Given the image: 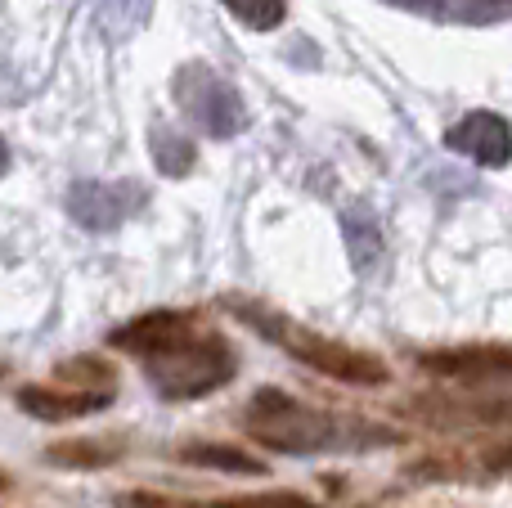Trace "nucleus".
Masks as SVG:
<instances>
[{"mask_svg": "<svg viewBox=\"0 0 512 508\" xmlns=\"http://www.w3.org/2000/svg\"><path fill=\"white\" fill-rule=\"evenodd\" d=\"M185 464H198V468H221V473H239V477H265V459H252L234 446H216V441H194V446L180 450Z\"/></svg>", "mask_w": 512, "mask_h": 508, "instance_id": "11", "label": "nucleus"}, {"mask_svg": "<svg viewBox=\"0 0 512 508\" xmlns=\"http://www.w3.org/2000/svg\"><path fill=\"white\" fill-rule=\"evenodd\" d=\"M9 171V144H5V135H0V176Z\"/></svg>", "mask_w": 512, "mask_h": 508, "instance_id": "16", "label": "nucleus"}, {"mask_svg": "<svg viewBox=\"0 0 512 508\" xmlns=\"http://www.w3.org/2000/svg\"><path fill=\"white\" fill-rule=\"evenodd\" d=\"M418 369L432 378H481V374H512V347H459V351H427Z\"/></svg>", "mask_w": 512, "mask_h": 508, "instance_id": "9", "label": "nucleus"}, {"mask_svg": "<svg viewBox=\"0 0 512 508\" xmlns=\"http://www.w3.org/2000/svg\"><path fill=\"white\" fill-rule=\"evenodd\" d=\"M230 5V14L239 18V23H248L256 27V32H270V27H279L283 23V0H225Z\"/></svg>", "mask_w": 512, "mask_h": 508, "instance_id": "15", "label": "nucleus"}, {"mask_svg": "<svg viewBox=\"0 0 512 508\" xmlns=\"http://www.w3.org/2000/svg\"><path fill=\"white\" fill-rule=\"evenodd\" d=\"M144 185L135 180H77L68 189V216L90 234H108L144 207Z\"/></svg>", "mask_w": 512, "mask_h": 508, "instance_id": "5", "label": "nucleus"}, {"mask_svg": "<svg viewBox=\"0 0 512 508\" xmlns=\"http://www.w3.org/2000/svg\"><path fill=\"white\" fill-rule=\"evenodd\" d=\"M418 477H504L512 482V441L486 450H468V455H436V464H418Z\"/></svg>", "mask_w": 512, "mask_h": 508, "instance_id": "10", "label": "nucleus"}, {"mask_svg": "<svg viewBox=\"0 0 512 508\" xmlns=\"http://www.w3.org/2000/svg\"><path fill=\"white\" fill-rule=\"evenodd\" d=\"M108 401H113V392H90V387H72V383L23 387L18 392V410H27L41 423H68V419H81V414H99Z\"/></svg>", "mask_w": 512, "mask_h": 508, "instance_id": "7", "label": "nucleus"}, {"mask_svg": "<svg viewBox=\"0 0 512 508\" xmlns=\"http://www.w3.org/2000/svg\"><path fill=\"white\" fill-rule=\"evenodd\" d=\"M243 432L274 455H360V450L405 441L396 428L355 419V414L319 410V405L297 401L279 387H261L252 396L243 410Z\"/></svg>", "mask_w": 512, "mask_h": 508, "instance_id": "2", "label": "nucleus"}, {"mask_svg": "<svg viewBox=\"0 0 512 508\" xmlns=\"http://www.w3.org/2000/svg\"><path fill=\"white\" fill-rule=\"evenodd\" d=\"M113 347L140 360L162 401H198L239 374L234 347L212 329H198L185 311H153L113 333Z\"/></svg>", "mask_w": 512, "mask_h": 508, "instance_id": "1", "label": "nucleus"}, {"mask_svg": "<svg viewBox=\"0 0 512 508\" xmlns=\"http://www.w3.org/2000/svg\"><path fill=\"white\" fill-rule=\"evenodd\" d=\"M176 99L189 113V122H198L207 135H216V140H230V135L243 131V122H248L239 95H234L216 72L198 68V63L176 77Z\"/></svg>", "mask_w": 512, "mask_h": 508, "instance_id": "4", "label": "nucleus"}, {"mask_svg": "<svg viewBox=\"0 0 512 508\" xmlns=\"http://www.w3.org/2000/svg\"><path fill=\"white\" fill-rule=\"evenodd\" d=\"M346 248H351V266L360 270V275H369V270L382 261V230L364 207L346 212Z\"/></svg>", "mask_w": 512, "mask_h": 508, "instance_id": "12", "label": "nucleus"}, {"mask_svg": "<svg viewBox=\"0 0 512 508\" xmlns=\"http://www.w3.org/2000/svg\"><path fill=\"white\" fill-rule=\"evenodd\" d=\"M122 459V441H63L50 450V464L63 468H104Z\"/></svg>", "mask_w": 512, "mask_h": 508, "instance_id": "13", "label": "nucleus"}, {"mask_svg": "<svg viewBox=\"0 0 512 508\" xmlns=\"http://www.w3.org/2000/svg\"><path fill=\"white\" fill-rule=\"evenodd\" d=\"M445 144L463 158L481 162V167H504L512 158V126L495 113H472L445 135Z\"/></svg>", "mask_w": 512, "mask_h": 508, "instance_id": "6", "label": "nucleus"}, {"mask_svg": "<svg viewBox=\"0 0 512 508\" xmlns=\"http://www.w3.org/2000/svg\"><path fill=\"white\" fill-rule=\"evenodd\" d=\"M0 491H5V473H0Z\"/></svg>", "mask_w": 512, "mask_h": 508, "instance_id": "17", "label": "nucleus"}, {"mask_svg": "<svg viewBox=\"0 0 512 508\" xmlns=\"http://www.w3.org/2000/svg\"><path fill=\"white\" fill-rule=\"evenodd\" d=\"M113 508H319L297 491H261V495H230V500H189V495L162 491H122Z\"/></svg>", "mask_w": 512, "mask_h": 508, "instance_id": "8", "label": "nucleus"}, {"mask_svg": "<svg viewBox=\"0 0 512 508\" xmlns=\"http://www.w3.org/2000/svg\"><path fill=\"white\" fill-rule=\"evenodd\" d=\"M234 311H239V320H248L261 338H270L274 347L288 351L301 365H310L315 374H328L351 387H382L391 378V369L382 365L378 356L355 351L337 338H324V333H310L306 324L288 320V315H279V311H265V306H256V302H234Z\"/></svg>", "mask_w": 512, "mask_h": 508, "instance_id": "3", "label": "nucleus"}, {"mask_svg": "<svg viewBox=\"0 0 512 508\" xmlns=\"http://www.w3.org/2000/svg\"><path fill=\"white\" fill-rule=\"evenodd\" d=\"M149 144H153V162H158L162 176H185V171L194 167V144H189L180 131H167V126H153Z\"/></svg>", "mask_w": 512, "mask_h": 508, "instance_id": "14", "label": "nucleus"}]
</instances>
